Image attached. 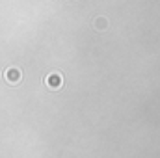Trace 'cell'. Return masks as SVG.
Returning <instances> with one entry per match:
<instances>
[{
    "mask_svg": "<svg viewBox=\"0 0 160 158\" xmlns=\"http://www.w3.org/2000/svg\"><path fill=\"white\" fill-rule=\"evenodd\" d=\"M93 26H95L97 30H101V32H102V30H106V26H108V21H106L104 17H97V19L93 21Z\"/></svg>",
    "mask_w": 160,
    "mask_h": 158,
    "instance_id": "cell-3",
    "label": "cell"
},
{
    "mask_svg": "<svg viewBox=\"0 0 160 158\" xmlns=\"http://www.w3.org/2000/svg\"><path fill=\"white\" fill-rule=\"evenodd\" d=\"M47 86H48V87H52V89H58V87L62 86V77H60L58 73L48 75V77H47Z\"/></svg>",
    "mask_w": 160,
    "mask_h": 158,
    "instance_id": "cell-2",
    "label": "cell"
},
{
    "mask_svg": "<svg viewBox=\"0 0 160 158\" xmlns=\"http://www.w3.org/2000/svg\"><path fill=\"white\" fill-rule=\"evenodd\" d=\"M4 77H6V80H8L9 84H17L19 80L22 78V73H21L19 69H15V67H11V69H8V71L4 73Z\"/></svg>",
    "mask_w": 160,
    "mask_h": 158,
    "instance_id": "cell-1",
    "label": "cell"
}]
</instances>
